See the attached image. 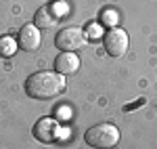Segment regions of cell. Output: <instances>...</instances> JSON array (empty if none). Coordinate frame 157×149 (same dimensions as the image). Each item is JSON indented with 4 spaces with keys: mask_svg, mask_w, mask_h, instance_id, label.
<instances>
[{
    "mask_svg": "<svg viewBox=\"0 0 157 149\" xmlns=\"http://www.w3.org/2000/svg\"><path fill=\"white\" fill-rule=\"evenodd\" d=\"M103 44H105V50L111 57H121L128 50V34L121 27H109L105 32Z\"/></svg>",
    "mask_w": 157,
    "mask_h": 149,
    "instance_id": "277c9868",
    "label": "cell"
},
{
    "mask_svg": "<svg viewBox=\"0 0 157 149\" xmlns=\"http://www.w3.org/2000/svg\"><path fill=\"white\" fill-rule=\"evenodd\" d=\"M61 135H63V128L52 118H40L34 126V137L40 143H55L61 139Z\"/></svg>",
    "mask_w": 157,
    "mask_h": 149,
    "instance_id": "5b68a950",
    "label": "cell"
},
{
    "mask_svg": "<svg viewBox=\"0 0 157 149\" xmlns=\"http://www.w3.org/2000/svg\"><path fill=\"white\" fill-rule=\"evenodd\" d=\"M17 40L13 36H2L0 38V57H13L17 50Z\"/></svg>",
    "mask_w": 157,
    "mask_h": 149,
    "instance_id": "9c48e42d",
    "label": "cell"
},
{
    "mask_svg": "<svg viewBox=\"0 0 157 149\" xmlns=\"http://www.w3.org/2000/svg\"><path fill=\"white\" fill-rule=\"evenodd\" d=\"M52 11L57 13L59 19H61L63 15H67V4H65V2H55V4H52Z\"/></svg>",
    "mask_w": 157,
    "mask_h": 149,
    "instance_id": "8fae6325",
    "label": "cell"
},
{
    "mask_svg": "<svg viewBox=\"0 0 157 149\" xmlns=\"http://www.w3.org/2000/svg\"><path fill=\"white\" fill-rule=\"evenodd\" d=\"M84 141L90 147L97 149H111L120 143V130L113 124H97L90 126L84 135Z\"/></svg>",
    "mask_w": 157,
    "mask_h": 149,
    "instance_id": "7a4b0ae2",
    "label": "cell"
},
{
    "mask_svg": "<svg viewBox=\"0 0 157 149\" xmlns=\"http://www.w3.org/2000/svg\"><path fill=\"white\" fill-rule=\"evenodd\" d=\"M103 34V27L98 23H90L88 25V36H92V38H97V36H101Z\"/></svg>",
    "mask_w": 157,
    "mask_h": 149,
    "instance_id": "7c38bea8",
    "label": "cell"
},
{
    "mask_svg": "<svg viewBox=\"0 0 157 149\" xmlns=\"http://www.w3.org/2000/svg\"><path fill=\"white\" fill-rule=\"evenodd\" d=\"M65 88V76L57 72H36L27 78L25 90L34 99H52Z\"/></svg>",
    "mask_w": 157,
    "mask_h": 149,
    "instance_id": "6da1fadb",
    "label": "cell"
},
{
    "mask_svg": "<svg viewBox=\"0 0 157 149\" xmlns=\"http://www.w3.org/2000/svg\"><path fill=\"white\" fill-rule=\"evenodd\" d=\"M17 44L23 50H36L40 46V29L36 25L27 23L19 29V36H17Z\"/></svg>",
    "mask_w": 157,
    "mask_h": 149,
    "instance_id": "8992f818",
    "label": "cell"
},
{
    "mask_svg": "<svg viewBox=\"0 0 157 149\" xmlns=\"http://www.w3.org/2000/svg\"><path fill=\"white\" fill-rule=\"evenodd\" d=\"M101 21H103L105 25H111V27H113V25L117 23V13L113 11V9H107V11H103V15H101Z\"/></svg>",
    "mask_w": 157,
    "mask_h": 149,
    "instance_id": "30bf717a",
    "label": "cell"
},
{
    "mask_svg": "<svg viewBox=\"0 0 157 149\" xmlns=\"http://www.w3.org/2000/svg\"><path fill=\"white\" fill-rule=\"evenodd\" d=\"M55 69H57V74H61V76L75 74V72L80 69V57L73 55V53L63 50L59 57L55 59Z\"/></svg>",
    "mask_w": 157,
    "mask_h": 149,
    "instance_id": "52a82bcc",
    "label": "cell"
},
{
    "mask_svg": "<svg viewBox=\"0 0 157 149\" xmlns=\"http://www.w3.org/2000/svg\"><path fill=\"white\" fill-rule=\"evenodd\" d=\"M59 23V15L52 11V6H42L36 11V17H34V25L38 29H48V27H55Z\"/></svg>",
    "mask_w": 157,
    "mask_h": 149,
    "instance_id": "ba28073f",
    "label": "cell"
},
{
    "mask_svg": "<svg viewBox=\"0 0 157 149\" xmlns=\"http://www.w3.org/2000/svg\"><path fill=\"white\" fill-rule=\"evenodd\" d=\"M55 44H57L61 50L73 53V50L82 49L86 44V34L82 29H78V27H65V29H61L59 34H57Z\"/></svg>",
    "mask_w": 157,
    "mask_h": 149,
    "instance_id": "3957f363",
    "label": "cell"
}]
</instances>
